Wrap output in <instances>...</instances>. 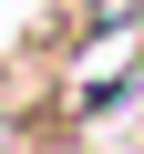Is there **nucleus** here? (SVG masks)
Segmentation results:
<instances>
[{"label":"nucleus","instance_id":"1","mask_svg":"<svg viewBox=\"0 0 144 154\" xmlns=\"http://www.w3.org/2000/svg\"><path fill=\"white\" fill-rule=\"evenodd\" d=\"M0 154H21V134H11V113H0Z\"/></svg>","mask_w":144,"mask_h":154}]
</instances>
